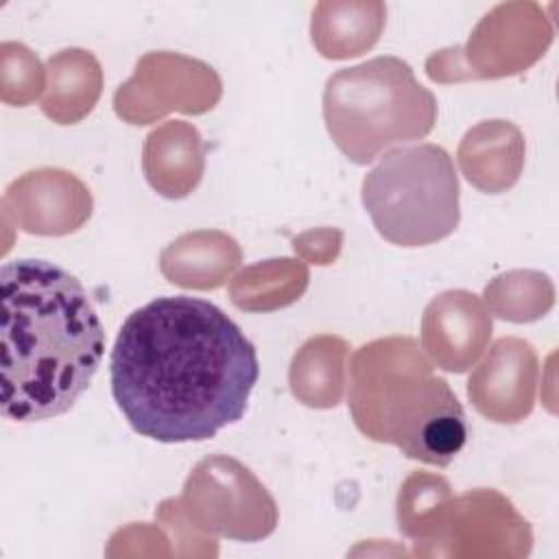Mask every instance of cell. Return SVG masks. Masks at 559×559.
Instances as JSON below:
<instances>
[{
	"instance_id": "obj_1",
	"label": "cell",
	"mask_w": 559,
	"mask_h": 559,
	"mask_svg": "<svg viewBox=\"0 0 559 559\" xmlns=\"http://www.w3.org/2000/svg\"><path fill=\"white\" fill-rule=\"evenodd\" d=\"M253 343L212 301L175 295L133 310L116 336L111 395L153 441L212 439L242 419L258 382Z\"/></svg>"
},
{
	"instance_id": "obj_2",
	"label": "cell",
	"mask_w": 559,
	"mask_h": 559,
	"mask_svg": "<svg viewBox=\"0 0 559 559\" xmlns=\"http://www.w3.org/2000/svg\"><path fill=\"white\" fill-rule=\"evenodd\" d=\"M0 306L2 415L41 421L68 413L105 354V332L83 284L48 260L4 262Z\"/></svg>"
},
{
	"instance_id": "obj_3",
	"label": "cell",
	"mask_w": 559,
	"mask_h": 559,
	"mask_svg": "<svg viewBox=\"0 0 559 559\" xmlns=\"http://www.w3.org/2000/svg\"><path fill=\"white\" fill-rule=\"evenodd\" d=\"M349 373V408L362 435L437 467L450 465L463 450V406L413 338L393 336L360 347Z\"/></svg>"
},
{
	"instance_id": "obj_4",
	"label": "cell",
	"mask_w": 559,
	"mask_h": 559,
	"mask_svg": "<svg viewBox=\"0 0 559 559\" xmlns=\"http://www.w3.org/2000/svg\"><path fill=\"white\" fill-rule=\"evenodd\" d=\"M323 120L336 148L367 166L389 148L426 138L437 122V98L406 61L384 55L328 79Z\"/></svg>"
},
{
	"instance_id": "obj_5",
	"label": "cell",
	"mask_w": 559,
	"mask_h": 559,
	"mask_svg": "<svg viewBox=\"0 0 559 559\" xmlns=\"http://www.w3.org/2000/svg\"><path fill=\"white\" fill-rule=\"evenodd\" d=\"M360 197L376 231L397 247L439 242L461 221L459 175L439 144L389 148L365 175Z\"/></svg>"
},
{
	"instance_id": "obj_6",
	"label": "cell",
	"mask_w": 559,
	"mask_h": 559,
	"mask_svg": "<svg viewBox=\"0 0 559 559\" xmlns=\"http://www.w3.org/2000/svg\"><path fill=\"white\" fill-rule=\"evenodd\" d=\"M537 358L528 343L504 336L469 376L467 395L478 413L491 421L513 424L533 408Z\"/></svg>"
},
{
	"instance_id": "obj_7",
	"label": "cell",
	"mask_w": 559,
	"mask_h": 559,
	"mask_svg": "<svg viewBox=\"0 0 559 559\" xmlns=\"http://www.w3.org/2000/svg\"><path fill=\"white\" fill-rule=\"evenodd\" d=\"M461 330L491 332V317L476 295L448 290L428 304L424 312V347L445 371H465L489 338Z\"/></svg>"
},
{
	"instance_id": "obj_8",
	"label": "cell",
	"mask_w": 559,
	"mask_h": 559,
	"mask_svg": "<svg viewBox=\"0 0 559 559\" xmlns=\"http://www.w3.org/2000/svg\"><path fill=\"white\" fill-rule=\"evenodd\" d=\"M100 94V66L79 48L61 50L48 61V94L41 109L59 124H72L92 111Z\"/></svg>"
}]
</instances>
